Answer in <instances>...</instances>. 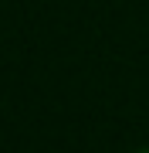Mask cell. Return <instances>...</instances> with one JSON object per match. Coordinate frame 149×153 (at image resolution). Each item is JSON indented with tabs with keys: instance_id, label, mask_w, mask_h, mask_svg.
Listing matches in <instances>:
<instances>
[{
	"instance_id": "cell-1",
	"label": "cell",
	"mask_w": 149,
	"mask_h": 153,
	"mask_svg": "<svg viewBox=\"0 0 149 153\" xmlns=\"http://www.w3.org/2000/svg\"><path fill=\"white\" fill-rule=\"evenodd\" d=\"M139 153H149V146H142V150H139Z\"/></svg>"
}]
</instances>
